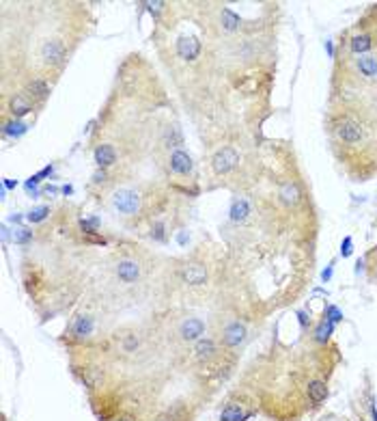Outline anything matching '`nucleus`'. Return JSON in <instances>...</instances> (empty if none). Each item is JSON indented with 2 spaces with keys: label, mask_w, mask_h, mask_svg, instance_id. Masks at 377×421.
<instances>
[{
  "label": "nucleus",
  "mask_w": 377,
  "mask_h": 421,
  "mask_svg": "<svg viewBox=\"0 0 377 421\" xmlns=\"http://www.w3.org/2000/svg\"><path fill=\"white\" fill-rule=\"evenodd\" d=\"M300 197V192H298V188H295V184H287L285 188H282V199H285L287 203H295Z\"/></svg>",
  "instance_id": "20"
},
{
  "label": "nucleus",
  "mask_w": 377,
  "mask_h": 421,
  "mask_svg": "<svg viewBox=\"0 0 377 421\" xmlns=\"http://www.w3.org/2000/svg\"><path fill=\"white\" fill-rule=\"evenodd\" d=\"M336 132H338V136L345 143H356V141H360V136H362L360 126L356 121H349V119H345L343 123H340V126L336 128Z\"/></svg>",
  "instance_id": "5"
},
{
  "label": "nucleus",
  "mask_w": 377,
  "mask_h": 421,
  "mask_svg": "<svg viewBox=\"0 0 377 421\" xmlns=\"http://www.w3.org/2000/svg\"><path fill=\"white\" fill-rule=\"evenodd\" d=\"M177 52H179L181 59L192 61V59H197L199 52H201V43L197 41V37H181L177 41Z\"/></svg>",
  "instance_id": "3"
},
{
  "label": "nucleus",
  "mask_w": 377,
  "mask_h": 421,
  "mask_svg": "<svg viewBox=\"0 0 377 421\" xmlns=\"http://www.w3.org/2000/svg\"><path fill=\"white\" fill-rule=\"evenodd\" d=\"M332 331V322H328V324H321L319 326V331H317V337L319 339H323V337H328V333Z\"/></svg>",
  "instance_id": "27"
},
{
  "label": "nucleus",
  "mask_w": 377,
  "mask_h": 421,
  "mask_svg": "<svg viewBox=\"0 0 377 421\" xmlns=\"http://www.w3.org/2000/svg\"><path fill=\"white\" fill-rule=\"evenodd\" d=\"M203 322L197 320V318H192V320H187L183 326H181V335H183V339H197L199 335H203Z\"/></svg>",
  "instance_id": "9"
},
{
  "label": "nucleus",
  "mask_w": 377,
  "mask_h": 421,
  "mask_svg": "<svg viewBox=\"0 0 377 421\" xmlns=\"http://www.w3.org/2000/svg\"><path fill=\"white\" fill-rule=\"evenodd\" d=\"M170 166H172V171H175V173H190L192 160H190V156H187L185 151H175L172 158H170Z\"/></svg>",
  "instance_id": "6"
},
{
  "label": "nucleus",
  "mask_w": 377,
  "mask_h": 421,
  "mask_svg": "<svg viewBox=\"0 0 377 421\" xmlns=\"http://www.w3.org/2000/svg\"><path fill=\"white\" fill-rule=\"evenodd\" d=\"M340 253H343V257H347V255L351 253V238H345V242H343V251H340Z\"/></svg>",
  "instance_id": "29"
},
{
  "label": "nucleus",
  "mask_w": 377,
  "mask_h": 421,
  "mask_svg": "<svg viewBox=\"0 0 377 421\" xmlns=\"http://www.w3.org/2000/svg\"><path fill=\"white\" fill-rule=\"evenodd\" d=\"M246 216H248V203H246L244 199L242 201H235L233 207H231V219L237 223V221H244Z\"/></svg>",
  "instance_id": "15"
},
{
  "label": "nucleus",
  "mask_w": 377,
  "mask_h": 421,
  "mask_svg": "<svg viewBox=\"0 0 377 421\" xmlns=\"http://www.w3.org/2000/svg\"><path fill=\"white\" fill-rule=\"evenodd\" d=\"M237 162H239V156H237V151L231 149V147H224V149H220L218 154L214 156V169L218 173L231 171Z\"/></svg>",
  "instance_id": "1"
},
{
  "label": "nucleus",
  "mask_w": 377,
  "mask_h": 421,
  "mask_svg": "<svg viewBox=\"0 0 377 421\" xmlns=\"http://www.w3.org/2000/svg\"><path fill=\"white\" fill-rule=\"evenodd\" d=\"M205 270H203L201 266H192V268H187V272H185V281L187 283H192V285H201V283H205Z\"/></svg>",
  "instance_id": "13"
},
{
  "label": "nucleus",
  "mask_w": 377,
  "mask_h": 421,
  "mask_svg": "<svg viewBox=\"0 0 377 421\" xmlns=\"http://www.w3.org/2000/svg\"><path fill=\"white\" fill-rule=\"evenodd\" d=\"M117 274H119V279L123 281H136V277H138V266L134 264V261H121L119 268H117Z\"/></svg>",
  "instance_id": "11"
},
{
  "label": "nucleus",
  "mask_w": 377,
  "mask_h": 421,
  "mask_svg": "<svg viewBox=\"0 0 377 421\" xmlns=\"http://www.w3.org/2000/svg\"><path fill=\"white\" fill-rule=\"evenodd\" d=\"M26 130L24 123H20V121H11V123H7V128H5V134H11V136H16V134H22Z\"/></svg>",
  "instance_id": "24"
},
{
  "label": "nucleus",
  "mask_w": 377,
  "mask_h": 421,
  "mask_svg": "<svg viewBox=\"0 0 377 421\" xmlns=\"http://www.w3.org/2000/svg\"><path fill=\"white\" fill-rule=\"evenodd\" d=\"M48 214H50V207H46V205L35 207V209H31V214H28V221H31V223H41Z\"/></svg>",
  "instance_id": "22"
},
{
  "label": "nucleus",
  "mask_w": 377,
  "mask_h": 421,
  "mask_svg": "<svg viewBox=\"0 0 377 421\" xmlns=\"http://www.w3.org/2000/svg\"><path fill=\"white\" fill-rule=\"evenodd\" d=\"M155 238H157V240H162V238H164V234H162V225H157V227H155Z\"/></svg>",
  "instance_id": "31"
},
{
  "label": "nucleus",
  "mask_w": 377,
  "mask_h": 421,
  "mask_svg": "<svg viewBox=\"0 0 377 421\" xmlns=\"http://www.w3.org/2000/svg\"><path fill=\"white\" fill-rule=\"evenodd\" d=\"M93 179H95V181H104L106 179V173L104 171H97L95 175H93Z\"/></svg>",
  "instance_id": "30"
},
{
  "label": "nucleus",
  "mask_w": 377,
  "mask_h": 421,
  "mask_svg": "<svg viewBox=\"0 0 377 421\" xmlns=\"http://www.w3.org/2000/svg\"><path fill=\"white\" fill-rule=\"evenodd\" d=\"M91 329H93V320H91V318H86V315H80V318H78V322H76V326H74L76 335H80V337L89 335Z\"/></svg>",
  "instance_id": "16"
},
{
  "label": "nucleus",
  "mask_w": 377,
  "mask_h": 421,
  "mask_svg": "<svg viewBox=\"0 0 377 421\" xmlns=\"http://www.w3.org/2000/svg\"><path fill=\"white\" fill-rule=\"evenodd\" d=\"M358 69L364 76H368V78L377 76V59H375V56H360V59H358Z\"/></svg>",
  "instance_id": "12"
},
{
  "label": "nucleus",
  "mask_w": 377,
  "mask_h": 421,
  "mask_svg": "<svg viewBox=\"0 0 377 421\" xmlns=\"http://www.w3.org/2000/svg\"><path fill=\"white\" fill-rule=\"evenodd\" d=\"M114 205L123 214H132L138 207V194L134 190H117L114 192Z\"/></svg>",
  "instance_id": "2"
},
{
  "label": "nucleus",
  "mask_w": 377,
  "mask_h": 421,
  "mask_svg": "<svg viewBox=\"0 0 377 421\" xmlns=\"http://www.w3.org/2000/svg\"><path fill=\"white\" fill-rule=\"evenodd\" d=\"M242 417H244V412L237 404H229L222 412V421H242Z\"/></svg>",
  "instance_id": "17"
},
{
  "label": "nucleus",
  "mask_w": 377,
  "mask_h": 421,
  "mask_svg": "<svg viewBox=\"0 0 377 421\" xmlns=\"http://www.w3.org/2000/svg\"><path fill=\"white\" fill-rule=\"evenodd\" d=\"M166 141L172 143V145H181V134H179V130H177V128H170L168 134H166Z\"/></svg>",
  "instance_id": "26"
},
{
  "label": "nucleus",
  "mask_w": 377,
  "mask_h": 421,
  "mask_svg": "<svg viewBox=\"0 0 377 421\" xmlns=\"http://www.w3.org/2000/svg\"><path fill=\"white\" fill-rule=\"evenodd\" d=\"M28 91H31L35 97H39V99H41V97H46V95H48V84L43 82V80H33L31 84H28Z\"/></svg>",
  "instance_id": "18"
},
{
  "label": "nucleus",
  "mask_w": 377,
  "mask_h": 421,
  "mask_svg": "<svg viewBox=\"0 0 377 421\" xmlns=\"http://www.w3.org/2000/svg\"><path fill=\"white\" fill-rule=\"evenodd\" d=\"M371 48V39L366 37V35H362V37H353L351 41V50L353 52H364V50Z\"/></svg>",
  "instance_id": "19"
},
{
  "label": "nucleus",
  "mask_w": 377,
  "mask_h": 421,
  "mask_svg": "<svg viewBox=\"0 0 377 421\" xmlns=\"http://www.w3.org/2000/svg\"><path fill=\"white\" fill-rule=\"evenodd\" d=\"M13 240H16V242H28V240H31V231L16 229V231H13Z\"/></svg>",
  "instance_id": "25"
},
{
  "label": "nucleus",
  "mask_w": 377,
  "mask_h": 421,
  "mask_svg": "<svg viewBox=\"0 0 377 421\" xmlns=\"http://www.w3.org/2000/svg\"><path fill=\"white\" fill-rule=\"evenodd\" d=\"M31 111V104H28V99H24L22 95H16L11 99V113L16 115V117H22V115H26Z\"/></svg>",
  "instance_id": "14"
},
{
  "label": "nucleus",
  "mask_w": 377,
  "mask_h": 421,
  "mask_svg": "<svg viewBox=\"0 0 377 421\" xmlns=\"http://www.w3.org/2000/svg\"><path fill=\"white\" fill-rule=\"evenodd\" d=\"M246 335V329L242 324H231L227 331H224V344L227 346H237L239 341L244 339Z\"/></svg>",
  "instance_id": "8"
},
{
  "label": "nucleus",
  "mask_w": 377,
  "mask_h": 421,
  "mask_svg": "<svg viewBox=\"0 0 377 421\" xmlns=\"http://www.w3.org/2000/svg\"><path fill=\"white\" fill-rule=\"evenodd\" d=\"M325 395H328V387H325L323 380H310L308 382V400L313 404L323 402Z\"/></svg>",
  "instance_id": "7"
},
{
  "label": "nucleus",
  "mask_w": 377,
  "mask_h": 421,
  "mask_svg": "<svg viewBox=\"0 0 377 421\" xmlns=\"http://www.w3.org/2000/svg\"><path fill=\"white\" fill-rule=\"evenodd\" d=\"M328 315H330V322H338V320H343V313L336 309V307H330L328 309Z\"/></svg>",
  "instance_id": "28"
},
{
  "label": "nucleus",
  "mask_w": 377,
  "mask_h": 421,
  "mask_svg": "<svg viewBox=\"0 0 377 421\" xmlns=\"http://www.w3.org/2000/svg\"><path fill=\"white\" fill-rule=\"evenodd\" d=\"M214 352V341L212 339H203L197 344V354L203 359V357H209V354Z\"/></svg>",
  "instance_id": "21"
},
{
  "label": "nucleus",
  "mask_w": 377,
  "mask_h": 421,
  "mask_svg": "<svg viewBox=\"0 0 377 421\" xmlns=\"http://www.w3.org/2000/svg\"><path fill=\"white\" fill-rule=\"evenodd\" d=\"M222 18H224V26H227L229 31H233V28L239 24V18L235 16L233 11H229V9H224V11H222Z\"/></svg>",
  "instance_id": "23"
},
{
  "label": "nucleus",
  "mask_w": 377,
  "mask_h": 421,
  "mask_svg": "<svg viewBox=\"0 0 377 421\" xmlns=\"http://www.w3.org/2000/svg\"><path fill=\"white\" fill-rule=\"evenodd\" d=\"M114 160H117V154H114V149L110 147V145H101V147H97V151H95V162L99 166H110Z\"/></svg>",
  "instance_id": "10"
},
{
  "label": "nucleus",
  "mask_w": 377,
  "mask_h": 421,
  "mask_svg": "<svg viewBox=\"0 0 377 421\" xmlns=\"http://www.w3.org/2000/svg\"><path fill=\"white\" fill-rule=\"evenodd\" d=\"M41 56L46 59L50 65H61L65 59V48L59 41H46L41 48Z\"/></svg>",
  "instance_id": "4"
}]
</instances>
